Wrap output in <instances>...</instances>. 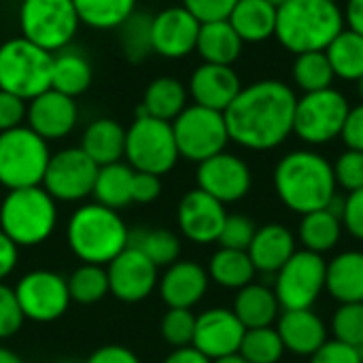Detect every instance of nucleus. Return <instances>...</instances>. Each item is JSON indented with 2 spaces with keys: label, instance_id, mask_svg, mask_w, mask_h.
Masks as SVG:
<instances>
[{
  "label": "nucleus",
  "instance_id": "obj_1",
  "mask_svg": "<svg viewBox=\"0 0 363 363\" xmlns=\"http://www.w3.org/2000/svg\"><path fill=\"white\" fill-rule=\"evenodd\" d=\"M298 96L277 79L255 81L240 89L223 111L230 140L249 151H270L294 134Z\"/></svg>",
  "mask_w": 363,
  "mask_h": 363
},
{
  "label": "nucleus",
  "instance_id": "obj_2",
  "mask_svg": "<svg viewBox=\"0 0 363 363\" xmlns=\"http://www.w3.org/2000/svg\"><path fill=\"white\" fill-rule=\"evenodd\" d=\"M272 181L279 200L298 215L321 211L336 196L332 164L311 149L283 155L274 168Z\"/></svg>",
  "mask_w": 363,
  "mask_h": 363
},
{
  "label": "nucleus",
  "instance_id": "obj_3",
  "mask_svg": "<svg viewBox=\"0 0 363 363\" xmlns=\"http://www.w3.org/2000/svg\"><path fill=\"white\" fill-rule=\"evenodd\" d=\"M66 242L81 264L106 266L128 249L130 230L117 211L98 202H87L70 215Z\"/></svg>",
  "mask_w": 363,
  "mask_h": 363
},
{
  "label": "nucleus",
  "instance_id": "obj_4",
  "mask_svg": "<svg viewBox=\"0 0 363 363\" xmlns=\"http://www.w3.org/2000/svg\"><path fill=\"white\" fill-rule=\"evenodd\" d=\"M345 30V13L330 0H289L277 11L279 43L294 55L325 51Z\"/></svg>",
  "mask_w": 363,
  "mask_h": 363
},
{
  "label": "nucleus",
  "instance_id": "obj_5",
  "mask_svg": "<svg viewBox=\"0 0 363 363\" xmlns=\"http://www.w3.org/2000/svg\"><path fill=\"white\" fill-rule=\"evenodd\" d=\"M57 225V202L43 185L6 191L0 202V230L21 249L43 245Z\"/></svg>",
  "mask_w": 363,
  "mask_h": 363
},
{
  "label": "nucleus",
  "instance_id": "obj_6",
  "mask_svg": "<svg viewBox=\"0 0 363 363\" xmlns=\"http://www.w3.org/2000/svg\"><path fill=\"white\" fill-rule=\"evenodd\" d=\"M53 53L40 49L23 36L0 45V89L30 102L51 89Z\"/></svg>",
  "mask_w": 363,
  "mask_h": 363
},
{
  "label": "nucleus",
  "instance_id": "obj_7",
  "mask_svg": "<svg viewBox=\"0 0 363 363\" xmlns=\"http://www.w3.org/2000/svg\"><path fill=\"white\" fill-rule=\"evenodd\" d=\"M49 160V143L28 125L0 134V185L6 191L40 185Z\"/></svg>",
  "mask_w": 363,
  "mask_h": 363
},
{
  "label": "nucleus",
  "instance_id": "obj_8",
  "mask_svg": "<svg viewBox=\"0 0 363 363\" xmlns=\"http://www.w3.org/2000/svg\"><path fill=\"white\" fill-rule=\"evenodd\" d=\"M125 164L136 172H149L164 177L179 162V149L172 132V123L136 115L130 128H125Z\"/></svg>",
  "mask_w": 363,
  "mask_h": 363
},
{
  "label": "nucleus",
  "instance_id": "obj_9",
  "mask_svg": "<svg viewBox=\"0 0 363 363\" xmlns=\"http://www.w3.org/2000/svg\"><path fill=\"white\" fill-rule=\"evenodd\" d=\"M79 26L72 0H21V36L49 53L70 47Z\"/></svg>",
  "mask_w": 363,
  "mask_h": 363
},
{
  "label": "nucleus",
  "instance_id": "obj_10",
  "mask_svg": "<svg viewBox=\"0 0 363 363\" xmlns=\"http://www.w3.org/2000/svg\"><path fill=\"white\" fill-rule=\"evenodd\" d=\"M351 106L342 91L328 87L298 98L294 134L306 145H328L340 138Z\"/></svg>",
  "mask_w": 363,
  "mask_h": 363
},
{
  "label": "nucleus",
  "instance_id": "obj_11",
  "mask_svg": "<svg viewBox=\"0 0 363 363\" xmlns=\"http://www.w3.org/2000/svg\"><path fill=\"white\" fill-rule=\"evenodd\" d=\"M172 132L179 155L196 164L225 151L230 143L223 113L200 104L187 106L172 121Z\"/></svg>",
  "mask_w": 363,
  "mask_h": 363
},
{
  "label": "nucleus",
  "instance_id": "obj_12",
  "mask_svg": "<svg viewBox=\"0 0 363 363\" xmlns=\"http://www.w3.org/2000/svg\"><path fill=\"white\" fill-rule=\"evenodd\" d=\"M328 262L313 251H296L289 262L274 274V294L283 311L313 308L325 291Z\"/></svg>",
  "mask_w": 363,
  "mask_h": 363
},
{
  "label": "nucleus",
  "instance_id": "obj_13",
  "mask_svg": "<svg viewBox=\"0 0 363 363\" xmlns=\"http://www.w3.org/2000/svg\"><path fill=\"white\" fill-rule=\"evenodd\" d=\"M26 321L53 323L72 304L66 277L53 270H30L13 287Z\"/></svg>",
  "mask_w": 363,
  "mask_h": 363
},
{
  "label": "nucleus",
  "instance_id": "obj_14",
  "mask_svg": "<svg viewBox=\"0 0 363 363\" xmlns=\"http://www.w3.org/2000/svg\"><path fill=\"white\" fill-rule=\"evenodd\" d=\"M96 174L91 157L81 147H68L51 153L40 185L55 202H81L91 196Z\"/></svg>",
  "mask_w": 363,
  "mask_h": 363
},
{
  "label": "nucleus",
  "instance_id": "obj_15",
  "mask_svg": "<svg viewBox=\"0 0 363 363\" xmlns=\"http://www.w3.org/2000/svg\"><path fill=\"white\" fill-rule=\"evenodd\" d=\"M198 189L206 191L221 204H234L247 198L251 191V168L234 153L221 151L198 164L196 170Z\"/></svg>",
  "mask_w": 363,
  "mask_h": 363
},
{
  "label": "nucleus",
  "instance_id": "obj_16",
  "mask_svg": "<svg viewBox=\"0 0 363 363\" xmlns=\"http://www.w3.org/2000/svg\"><path fill=\"white\" fill-rule=\"evenodd\" d=\"M157 266L149 262L134 247L123 249L111 264H106L108 274V291L119 302L138 304L147 300L160 283Z\"/></svg>",
  "mask_w": 363,
  "mask_h": 363
},
{
  "label": "nucleus",
  "instance_id": "obj_17",
  "mask_svg": "<svg viewBox=\"0 0 363 363\" xmlns=\"http://www.w3.org/2000/svg\"><path fill=\"white\" fill-rule=\"evenodd\" d=\"M225 217V204H221L198 187L187 191L177 208V225L181 234L194 245L217 242Z\"/></svg>",
  "mask_w": 363,
  "mask_h": 363
},
{
  "label": "nucleus",
  "instance_id": "obj_18",
  "mask_svg": "<svg viewBox=\"0 0 363 363\" xmlns=\"http://www.w3.org/2000/svg\"><path fill=\"white\" fill-rule=\"evenodd\" d=\"M200 26L202 23L183 4L162 9L160 13L153 15V21H151L153 53L168 57V60H181L194 53Z\"/></svg>",
  "mask_w": 363,
  "mask_h": 363
},
{
  "label": "nucleus",
  "instance_id": "obj_19",
  "mask_svg": "<svg viewBox=\"0 0 363 363\" xmlns=\"http://www.w3.org/2000/svg\"><path fill=\"white\" fill-rule=\"evenodd\" d=\"M245 325L230 308H208L196 317V332L191 347L206 355L211 362L238 353Z\"/></svg>",
  "mask_w": 363,
  "mask_h": 363
},
{
  "label": "nucleus",
  "instance_id": "obj_20",
  "mask_svg": "<svg viewBox=\"0 0 363 363\" xmlns=\"http://www.w3.org/2000/svg\"><path fill=\"white\" fill-rule=\"evenodd\" d=\"M77 100L55 89H47L28 102L26 123L47 143L66 138L77 128Z\"/></svg>",
  "mask_w": 363,
  "mask_h": 363
},
{
  "label": "nucleus",
  "instance_id": "obj_21",
  "mask_svg": "<svg viewBox=\"0 0 363 363\" xmlns=\"http://www.w3.org/2000/svg\"><path fill=\"white\" fill-rule=\"evenodd\" d=\"M208 272L191 259H177L160 277L157 291L168 308H194L208 291Z\"/></svg>",
  "mask_w": 363,
  "mask_h": 363
},
{
  "label": "nucleus",
  "instance_id": "obj_22",
  "mask_svg": "<svg viewBox=\"0 0 363 363\" xmlns=\"http://www.w3.org/2000/svg\"><path fill=\"white\" fill-rule=\"evenodd\" d=\"M240 77L232 66H219V64H202L198 66L191 77L187 91L194 100V104L213 108L223 113L234 98L240 94Z\"/></svg>",
  "mask_w": 363,
  "mask_h": 363
},
{
  "label": "nucleus",
  "instance_id": "obj_23",
  "mask_svg": "<svg viewBox=\"0 0 363 363\" xmlns=\"http://www.w3.org/2000/svg\"><path fill=\"white\" fill-rule=\"evenodd\" d=\"M277 321V332L283 347L294 355L313 357L328 342V328L313 308L283 311Z\"/></svg>",
  "mask_w": 363,
  "mask_h": 363
},
{
  "label": "nucleus",
  "instance_id": "obj_24",
  "mask_svg": "<svg viewBox=\"0 0 363 363\" xmlns=\"http://www.w3.org/2000/svg\"><path fill=\"white\" fill-rule=\"evenodd\" d=\"M296 251L298 249H296L294 232L283 223H268L257 228L247 253L257 272L274 277Z\"/></svg>",
  "mask_w": 363,
  "mask_h": 363
},
{
  "label": "nucleus",
  "instance_id": "obj_25",
  "mask_svg": "<svg viewBox=\"0 0 363 363\" xmlns=\"http://www.w3.org/2000/svg\"><path fill=\"white\" fill-rule=\"evenodd\" d=\"M79 147L91 157L98 168L121 162L125 151V128L111 117L94 119L85 128Z\"/></svg>",
  "mask_w": 363,
  "mask_h": 363
},
{
  "label": "nucleus",
  "instance_id": "obj_26",
  "mask_svg": "<svg viewBox=\"0 0 363 363\" xmlns=\"http://www.w3.org/2000/svg\"><path fill=\"white\" fill-rule=\"evenodd\" d=\"M325 291L340 304L363 302V253L345 251L328 262Z\"/></svg>",
  "mask_w": 363,
  "mask_h": 363
},
{
  "label": "nucleus",
  "instance_id": "obj_27",
  "mask_svg": "<svg viewBox=\"0 0 363 363\" xmlns=\"http://www.w3.org/2000/svg\"><path fill=\"white\" fill-rule=\"evenodd\" d=\"M232 311L238 317V321L245 325V330H257V328H272V323L279 319L281 304L272 287L262 283H251L238 289Z\"/></svg>",
  "mask_w": 363,
  "mask_h": 363
},
{
  "label": "nucleus",
  "instance_id": "obj_28",
  "mask_svg": "<svg viewBox=\"0 0 363 363\" xmlns=\"http://www.w3.org/2000/svg\"><path fill=\"white\" fill-rule=\"evenodd\" d=\"M187 96L189 91L179 79L157 77L147 85L138 115H149L172 123L187 108Z\"/></svg>",
  "mask_w": 363,
  "mask_h": 363
},
{
  "label": "nucleus",
  "instance_id": "obj_29",
  "mask_svg": "<svg viewBox=\"0 0 363 363\" xmlns=\"http://www.w3.org/2000/svg\"><path fill=\"white\" fill-rule=\"evenodd\" d=\"M242 40L232 28L228 19L223 21H208L200 26L196 51L204 60V64H219L232 66L242 51Z\"/></svg>",
  "mask_w": 363,
  "mask_h": 363
},
{
  "label": "nucleus",
  "instance_id": "obj_30",
  "mask_svg": "<svg viewBox=\"0 0 363 363\" xmlns=\"http://www.w3.org/2000/svg\"><path fill=\"white\" fill-rule=\"evenodd\" d=\"M228 21L242 43H264L277 32V9L266 0H238Z\"/></svg>",
  "mask_w": 363,
  "mask_h": 363
},
{
  "label": "nucleus",
  "instance_id": "obj_31",
  "mask_svg": "<svg viewBox=\"0 0 363 363\" xmlns=\"http://www.w3.org/2000/svg\"><path fill=\"white\" fill-rule=\"evenodd\" d=\"M91 81H94L91 64L81 51L66 47V49L53 53L51 89L66 94L70 98H77L89 89Z\"/></svg>",
  "mask_w": 363,
  "mask_h": 363
},
{
  "label": "nucleus",
  "instance_id": "obj_32",
  "mask_svg": "<svg viewBox=\"0 0 363 363\" xmlns=\"http://www.w3.org/2000/svg\"><path fill=\"white\" fill-rule=\"evenodd\" d=\"M132 179H134V170L125 162L100 166L96 174L94 191H91L94 202L106 208H113L117 213L130 206L132 204Z\"/></svg>",
  "mask_w": 363,
  "mask_h": 363
},
{
  "label": "nucleus",
  "instance_id": "obj_33",
  "mask_svg": "<svg viewBox=\"0 0 363 363\" xmlns=\"http://www.w3.org/2000/svg\"><path fill=\"white\" fill-rule=\"evenodd\" d=\"M208 279L225 289H242L253 283L257 270L247 251H234L219 247L208 262Z\"/></svg>",
  "mask_w": 363,
  "mask_h": 363
},
{
  "label": "nucleus",
  "instance_id": "obj_34",
  "mask_svg": "<svg viewBox=\"0 0 363 363\" xmlns=\"http://www.w3.org/2000/svg\"><path fill=\"white\" fill-rule=\"evenodd\" d=\"M340 234H342V219L330 213L328 208L302 215V221L298 228V236L304 249L319 253V255L332 251L338 245Z\"/></svg>",
  "mask_w": 363,
  "mask_h": 363
},
{
  "label": "nucleus",
  "instance_id": "obj_35",
  "mask_svg": "<svg viewBox=\"0 0 363 363\" xmlns=\"http://www.w3.org/2000/svg\"><path fill=\"white\" fill-rule=\"evenodd\" d=\"M128 247L140 251L157 268H168L181 255L179 236L164 228H140L136 232H130Z\"/></svg>",
  "mask_w": 363,
  "mask_h": 363
},
{
  "label": "nucleus",
  "instance_id": "obj_36",
  "mask_svg": "<svg viewBox=\"0 0 363 363\" xmlns=\"http://www.w3.org/2000/svg\"><path fill=\"white\" fill-rule=\"evenodd\" d=\"M332 70L342 81H359L363 77V36L345 28L325 49Z\"/></svg>",
  "mask_w": 363,
  "mask_h": 363
},
{
  "label": "nucleus",
  "instance_id": "obj_37",
  "mask_svg": "<svg viewBox=\"0 0 363 363\" xmlns=\"http://www.w3.org/2000/svg\"><path fill=\"white\" fill-rule=\"evenodd\" d=\"M79 21L94 30H117L134 11L136 0H72Z\"/></svg>",
  "mask_w": 363,
  "mask_h": 363
},
{
  "label": "nucleus",
  "instance_id": "obj_38",
  "mask_svg": "<svg viewBox=\"0 0 363 363\" xmlns=\"http://www.w3.org/2000/svg\"><path fill=\"white\" fill-rule=\"evenodd\" d=\"M68 283V294L70 300L83 306L98 304L102 302L111 291H108V274L106 266H96V264H81L66 277Z\"/></svg>",
  "mask_w": 363,
  "mask_h": 363
},
{
  "label": "nucleus",
  "instance_id": "obj_39",
  "mask_svg": "<svg viewBox=\"0 0 363 363\" xmlns=\"http://www.w3.org/2000/svg\"><path fill=\"white\" fill-rule=\"evenodd\" d=\"M291 79L304 94H311V91H321V89L332 87L336 74L332 70V64L325 51H308V53L296 55Z\"/></svg>",
  "mask_w": 363,
  "mask_h": 363
},
{
  "label": "nucleus",
  "instance_id": "obj_40",
  "mask_svg": "<svg viewBox=\"0 0 363 363\" xmlns=\"http://www.w3.org/2000/svg\"><path fill=\"white\" fill-rule=\"evenodd\" d=\"M151 21H153V15L143 13V11H134L117 28L119 30V40H121L123 55L132 64H138V62L147 60L153 53V45H151Z\"/></svg>",
  "mask_w": 363,
  "mask_h": 363
},
{
  "label": "nucleus",
  "instance_id": "obj_41",
  "mask_svg": "<svg viewBox=\"0 0 363 363\" xmlns=\"http://www.w3.org/2000/svg\"><path fill=\"white\" fill-rule=\"evenodd\" d=\"M238 353L249 363H279L285 347L277 328H257L245 332Z\"/></svg>",
  "mask_w": 363,
  "mask_h": 363
},
{
  "label": "nucleus",
  "instance_id": "obj_42",
  "mask_svg": "<svg viewBox=\"0 0 363 363\" xmlns=\"http://www.w3.org/2000/svg\"><path fill=\"white\" fill-rule=\"evenodd\" d=\"M334 340L363 349V302L340 304L332 319Z\"/></svg>",
  "mask_w": 363,
  "mask_h": 363
},
{
  "label": "nucleus",
  "instance_id": "obj_43",
  "mask_svg": "<svg viewBox=\"0 0 363 363\" xmlns=\"http://www.w3.org/2000/svg\"><path fill=\"white\" fill-rule=\"evenodd\" d=\"M160 332L164 342L174 349L191 347L196 332V315L189 308H168L162 317Z\"/></svg>",
  "mask_w": 363,
  "mask_h": 363
},
{
  "label": "nucleus",
  "instance_id": "obj_44",
  "mask_svg": "<svg viewBox=\"0 0 363 363\" xmlns=\"http://www.w3.org/2000/svg\"><path fill=\"white\" fill-rule=\"evenodd\" d=\"M255 232H257V228H255L253 219H249V217H245V215H228L217 242H219V247H223V249L249 251Z\"/></svg>",
  "mask_w": 363,
  "mask_h": 363
},
{
  "label": "nucleus",
  "instance_id": "obj_45",
  "mask_svg": "<svg viewBox=\"0 0 363 363\" xmlns=\"http://www.w3.org/2000/svg\"><path fill=\"white\" fill-rule=\"evenodd\" d=\"M334 179L336 187H342L345 191H357L363 189V153L347 149L345 153L338 155L334 162Z\"/></svg>",
  "mask_w": 363,
  "mask_h": 363
},
{
  "label": "nucleus",
  "instance_id": "obj_46",
  "mask_svg": "<svg viewBox=\"0 0 363 363\" xmlns=\"http://www.w3.org/2000/svg\"><path fill=\"white\" fill-rule=\"evenodd\" d=\"M23 321L26 317L19 308L15 289L6 283H0V340L13 338L21 330Z\"/></svg>",
  "mask_w": 363,
  "mask_h": 363
},
{
  "label": "nucleus",
  "instance_id": "obj_47",
  "mask_svg": "<svg viewBox=\"0 0 363 363\" xmlns=\"http://www.w3.org/2000/svg\"><path fill=\"white\" fill-rule=\"evenodd\" d=\"M238 0H183V6L200 21H223L230 17Z\"/></svg>",
  "mask_w": 363,
  "mask_h": 363
},
{
  "label": "nucleus",
  "instance_id": "obj_48",
  "mask_svg": "<svg viewBox=\"0 0 363 363\" xmlns=\"http://www.w3.org/2000/svg\"><path fill=\"white\" fill-rule=\"evenodd\" d=\"M28 113V102L19 96L0 89V134L23 125Z\"/></svg>",
  "mask_w": 363,
  "mask_h": 363
},
{
  "label": "nucleus",
  "instance_id": "obj_49",
  "mask_svg": "<svg viewBox=\"0 0 363 363\" xmlns=\"http://www.w3.org/2000/svg\"><path fill=\"white\" fill-rule=\"evenodd\" d=\"M311 363H363V355L355 347H349L338 340H328L311 357Z\"/></svg>",
  "mask_w": 363,
  "mask_h": 363
},
{
  "label": "nucleus",
  "instance_id": "obj_50",
  "mask_svg": "<svg viewBox=\"0 0 363 363\" xmlns=\"http://www.w3.org/2000/svg\"><path fill=\"white\" fill-rule=\"evenodd\" d=\"M342 228L357 240H363V189L351 191L345 198Z\"/></svg>",
  "mask_w": 363,
  "mask_h": 363
},
{
  "label": "nucleus",
  "instance_id": "obj_51",
  "mask_svg": "<svg viewBox=\"0 0 363 363\" xmlns=\"http://www.w3.org/2000/svg\"><path fill=\"white\" fill-rule=\"evenodd\" d=\"M162 196V177L149 172H136L132 179V202L151 204Z\"/></svg>",
  "mask_w": 363,
  "mask_h": 363
},
{
  "label": "nucleus",
  "instance_id": "obj_52",
  "mask_svg": "<svg viewBox=\"0 0 363 363\" xmlns=\"http://www.w3.org/2000/svg\"><path fill=\"white\" fill-rule=\"evenodd\" d=\"M340 138H342V143L347 145V149L362 151L363 153V104L353 106V108L349 111Z\"/></svg>",
  "mask_w": 363,
  "mask_h": 363
},
{
  "label": "nucleus",
  "instance_id": "obj_53",
  "mask_svg": "<svg viewBox=\"0 0 363 363\" xmlns=\"http://www.w3.org/2000/svg\"><path fill=\"white\" fill-rule=\"evenodd\" d=\"M83 363H140L138 355L123 345H104L98 347Z\"/></svg>",
  "mask_w": 363,
  "mask_h": 363
},
{
  "label": "nucleus",
  "instance_id": "obj_54",
  "mask_svg": "<svg viewBox=\"0 0 363 363\" xmlns=\"http://www.w3.org/2000/svg\"><path fill=\"white\" fill-rule=\"evenodd\" d=\"M19 264V247L0 230V283L15 272Z\"/></svg>",
  "mask_w": 363,
  "mask_h": 363
},
{
  "label": "nucleus",
  "instance_id": "obj_55",
  "mask_svg": "<svg viewBox=\"0 0 363 363\" xmlns=\"http://www.w3.org/2000/svg\"><path fill=\"white\" fill-rule=\"evenodd\" d=\"M345 23L349 26V30L363 36V0H347Z\"/></svg>",
  "mask_w": 363,
  "mask_h": 363
},
{
  "label": "nucleus",
  "instance_id": "obj_56",
  "mask_svg": "<svg viewBox=\"0 0 363 363\" xmlns=\"http://www.w3.org/2000/svg\"><path fill=\"white\" fill-rule=\"evenodd\" d=\"M162 363H213L206 355H202L198 349L194 347H183V349H174Z\"/></svg>",
  "mask_w": 363,
  "mask_h": 363
},
{
  "label": "nucleus",
  "instance_id": "obj_57",
  "mask_svg": "<svg viewBox=\"0 0 363 363\" xmlns=\"http://www.w3.org/2000/svg\"><path fill=\"white\" fill-rule=\"evenodd\" d=\"M0 363H26L15 351L6 349V347H0Z\"/></svg>",
  "mask_w": 363,
  "mask_h": 363
},
{
  "label": "nucleus",
  "instance_id": "obj_58",
  "mask_svg": "<svg viewBox=\"0 0 363 363\" xmlns=\"http://www.w3.org/2000/svg\"><path fill=\"white\" fill-rule=\"evenodd\" d=\"M213 363H249L240 353H234V355H228V357H221V359H215Z\"/></svg>",
  "mask_w": 363,
  "mask_h": 363
},
{
  "label": "nucleus",
  "instance_id": "obj_59",
  "mask_svg": "<svg viewBox=\"0 0 363 363\" xmlns=\"http://www.w3.org/2000/svg\"><path fill=\"white\" fill-rule=\"evenodd\" d=\"M266 2H268V4H272V6H274V9L279 11V9H281V6H283L285 2H289V0H266Z\"/></svg>",
  "mask_w": 363,
  "mask_h": 363
},
{
  "label": "nucleus",
  "instance_id": "obj_60",
  "mask_svg": "<svg viewBox=\"0 0 363 363\" xmlns=\"http://www.w3.org/2000/svg\"><path fill=\"white\" fill-rule=\"evenodd\" d=\"M55 363H83V362H79V359H74V357H62V359H57Z\"/></svg>",
  "mask_w": 363,
  "mask_h": 363
},
{
  "label": "nucleus",
  "instance_id": "obj_61",
  "mask_svg": "<svg viewBox=\"0 0 363 363\" xmlns=\"http://www.w3.org/2000/svg\"><path fill=\"white\" fill-rule=\"evenodd\" d=\"M357 94H359V98H362V104H363V77L357 81Z\"/></svg>",
  "mask_w": 363,
  "mask_h": 363
},
{
  "label": "nucleus",
  "instance_id": "obj_62",
  "mask_svg": "<svg viewBox=\"0 0 363 363\" xmlns=\"http://www.w3.org/2000/svg\"><path fill=\"white\" fill-rule=\"evenodd\" d=\"M330 2H336V4H338V2H340V0H330Z\"/></svg>",
  "mask_w": 363,
  "mask_h": 363
}]
</instances>
